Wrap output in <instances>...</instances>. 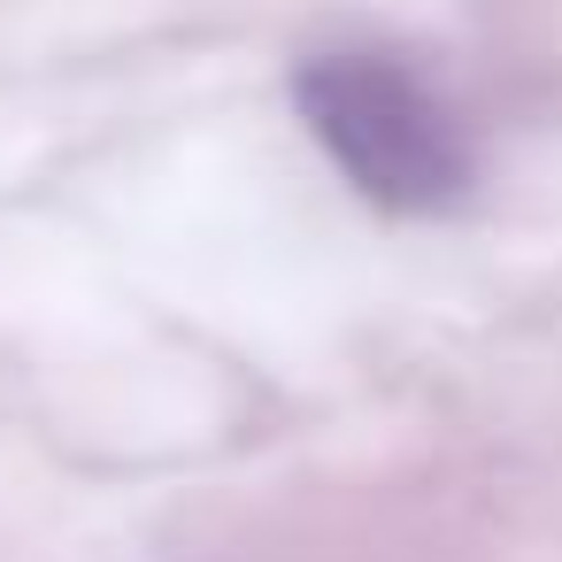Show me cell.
<instances>
[{"instance_id": "cell-1", "label": "cell", "mask_w": 562, "mask_h": 562, "mask_svg": "<svg viewBox=\"0 0 562 562\" xmlns=\"http://www.w3.org/2000/svg\"><path fill=\"white\" fill-rule=\"evenodd\" d=\"M308 139L347 170V186L393 216H431L470 186V139L454 109L393 55H316L293 78Z\"/></svg>"}]
</instances>
